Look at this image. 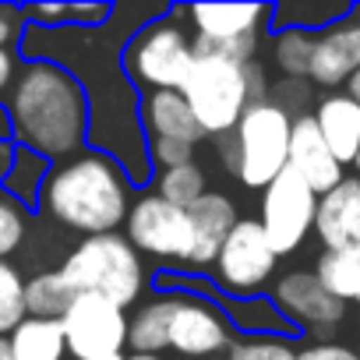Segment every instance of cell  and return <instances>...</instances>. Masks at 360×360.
Returning <instances> with one entry per match:
<instances>
[{"instance_id": "obj_40", "label": "cell", "mask_w": 360, "mask_h": 360, "mask_svg": "<svg viewBox=\"0 0 360 360\" xmlns=\"http://www.w3.org/2000/svg\"><path fill=\"white\" fill-rule=\"evenodd\" d=\"M353 169H356V176H360V152H356V159H353Z\"/></svg>"}, {"instance_id": "obj_9", "label": "cell", "mask_w": 360, "mask_h": 360, "mask_svg": "<svg viewBox=\"0 0 360 360\" xmlns=\"http://www.w3.org/2000/svg\"><path fill=\"white\" fill-rule=\"evenodd\" d=\"M279 265V255L272 251L265 230L258 219H240L230 237L223 240L212 269H216V286L230 297V300H248L258 297L265 290V283L272 279Z\"/></svg>"}, {"instance_id": "obj_19", "label": "cell", "mask_w": 360, "mask_h": 360, "mask_svg": "<svg viewBox=\"0 0 360 360\" xmlns=\"http://www.w3.org/2000/svg\"><path fill=\"white\" fill-rule=\"evenodd\" d=\"M188 212H191L195 233H198V262H195V269L212 265L216 255H219V248H223V240H226L230 230L240 223L237 205H233L226 195H219V191H205Z\"/></svg>"}, {"instance_id": "obj_27", "label": "cell", "mask_w": 360, "mask_h": 360, "mask_svg": "<svg viewBox=\"0 0 360 360\" xmlns=\"http://www.w3.org/2000/svg\"><path fill=\"white\" fill-rule=\"evenodd\" d=\"M349 11H353V4H328V0H318V4H276L272 18L279 22V29H304V32L318 36L321 29L335 25Z\"/></svg>"}, {"instance_id": "obj_22", "label": "cell", "mask_w": 360, "mask_h": 360, "mask_svg": "<svg viewBox=\"0 0 360 360\" xmlns=\"http://www.w3.org/2000/svg\"><path fill=\"white\" fill-rule=\"evenodd\" d=\"M314 276L342 304H360V244L342 251H325L314 265Z\"/></svg>"}, {"instance_id": "obj_43", "label": "cell", "mask_w": 360, "mask_h": 360, "mask_svg": "<svg viewBox=\"0 0 360 360\" xmlns=\"http://www.w3.org/2000/svg\"><path fill=\"white\" fill-rule=\"evenodd\" d=\"M356 244H360V240H356Z\"/></svg>"}, {"instance_id": "obj_36", "label": "cell", "mask_w": 360, "mask_h": 360, "mask_svg": "<svg viewBox=\"0 0 360 360\" xmlns=\"http://www.w3.org/2000/svg\"><path fill=\"white\" fill-rule=\"evenodd\" d=\"M18 68V60H15V50H0V92H8L11 89V82H15V71Z\"/></svg>"}, {"instance_id": "obj_3", "label": "cell", "mask_w": 360, "mask_h": 360, "mask_svg": "<svg viewBox=\"0 0 360 360\" xmlns=\"http://www.w3.org/2000/svg\"><path fill=\"white\" fill-rule=\"evenodd\" d=\"M180 96L191 106L205 138L230 134L251 103L269 99V78L258 60L237 64L216 53H195V64L180 85Z\"/></svg>"}, {"instance_id": "obj_33", "label": "cell", "mask_w": 360, "mask_h": 360, "mask_svg": "<svg viewBox=\"0 0 360 360\" xmlns=\"http://www.w3.org/2000/svg\"><path fill=\"white\" fill-rule=\"evenodd\" d=\"M22 18L29 22H39V29H64L71 25V4H32V8H22Z\"/></svg>"}, {"instance_id": "obj_13", "label": "cell", "mask_w": 360, "mask_h": 360, "mask_svg": "<svg viewBox=\"0 0 360 360\" xmlns=\"http://www.w3.org/2000/svg\"><path fill=\"white\" fill-rule=\"evenodd\" d=\"M233 346V325L202 293H176L169 314V349L180 356H216Z\"/></svg>"}, {"instance_id": "obj_17", "label": "cell", "mask_w": 360, "mask_h": 360, "mask_svg": "<svg viewBox=\"0 0 360 360\" xmlns=\"http://www.w3.org/2000/svg\"><path fill=\"white\" fill-rule=\"evenodd\" d=\"M325 145L342 166H353L360 152V103H353L346 92H325L311 110Z\"/></svg>"}, {"instance_id": "obj_18", "label": "cell", "mask_w": 360, "mask_h": 360, "mask_svg": "<svg viewBox=\"0 0 360 360\" xmlns=\"http://www.w3.org/2000/svg\"><path fill=\"white\" fill-rule=\"evenodd\" d=\"M141 127L148 131V138H169V141L195 145V148L198 141H205V131L198 127L191 106L184 103L180 92H148L141 106Z\"/></svg>"}, {"instance_id": "obj_14", "label": "cell", "mask_w": 360, "mask_h": 360, "mask_svg": "<svg viewBox=\"0 0 360 360\" xmlns=\"http://www.w3.org/2000/svg\"><path fill=\"white\" fill-rule=\"evenodd\" d=\"M356 71H360V8H353L346 18L314 36L307 82L325 92H339Z\"/></svg>"}, {"instance_id": "obj_39", "label": "cell", "mask_w": 360, "mask_h": 360, "mask_svg": "<svg viewBox=\"0 0 360 360\" xmlns=\"http://www.w3.org/2000/svg\"><path fill=\"white\" fill-rule=\"evenodd\" d=\"M124 360H159V356H152V353H131V356H124Z\"/></svg>"}, {"instance_id": "obj_7", "label": "cell", "mask_w": 360, "mask_h": 360, "mask_svg": "<svg viewBox=\"0 0 360 360\" xmlns=\"http://www.w3.org/2000/svg\"><path fill=\"white\" fill-rule=\"evenodd\" d=\"M191 22L195 53H216L237 64H251L262 32L272 18L269 4H191L180 8Z\"/></svg>"}, {"instance_id": "obj_20", "label": "cell", "mask_w": 360, "mask_h": 360, "mask_svg": "<svg viewBox=\"0 0 360 360\" xmlns=\"http://www.w3.org/2000/svg\"><path fill=\"white\" fill-rule=\"evenodd\" d=\"M15 360H64L68 339L60 318H22V325L8 335Z\"/></svg>"}, {"instance_id": "obj_41", "label": "cell", "mask_w": 360, "mask_h": 360, "mask_svg": "<svg viewBox=\"0 0 360 360\" xmlns=\"http://www.w3.org/2000/svg\"><path fill=\"white\" fill-rule=\"evenodd\" d=\"M356 356H360V332H356Z\"/></svg>"}, {"instance_id": "obj_30", "label": "cell", "mask_w": 360, "mask_h": 360, "mask_svg": "<svg viewBox=\"0 0 360 360\" xmlns=\"http://www.w3.org/2000/svg\"><path fill=\"white\" fill-rule=\"evenodd\" d=\"M25 233H29L25 209L15 198L0 195V262H8V255H15L25 244Z\"/></svg>"}, {"instance_id": "obj_29", "label": "cell", "mask_w": 360, "mask_h": 360, "mask_svg": "<svg viewBox=\"0 0 360 360\" xmlns=\"http://www.w3.org/2000/svg\"><path fill=\"white\" fill-rule=\"evenodd\" d=\"M226 360H300V349L283 335H248L230 346Z\"/></svg>"}, {"instance_id": "obj_8", "label": "cell", "mask_w": 360, "mask_h": 360, "mask_svg": "<svg viewBox=\"0 0 360 360\" xmlns=\"http://www.w3.org/2000/svg\"><path fill=\"white\" fill-rule=\"evenodd\" d=\"M127 244L138 255L173 262V265H195L198 262V233L188 209L169 205L159 195H145L131 202L127 212Z\"/></svg>"}, {"instance_id": "obj_23", "label": "cell", "mask_w": 360, "mask_h": 360, "mask_svg": "<svg viewBox=\"0 0 360 360\" xmlns=\"http://www.w3.org/2000/svg\"><path fill=\"white\" fill-rule=\"evenodd\" d=\"M50 176V159L29 152V148H15V159H11V169L4 173V188H8V198H15L18 205H39V195H43V184Z\"/></svg>"}, {"instance_id": "obj_1", "label": "cell", "mask_w": 360, "mask_h": 360, "mask_svg": "<svg viewBox=\"0 0 360 360\" xmlns=\"http://www.w3.org/2000/svg\"><path fill=\"white\" fill-rule=\"evenodd\" d=\"M8 124L18 148L43 159L75 155L89 138V99L82 82L57 60H29L11 82Z\"/></svg>"}, {"instance_id": "obj_34", "label": "cell", "mask_w": 360, "mask_h": 360, "mask_svg": "<svg viewBox=\"0 0 360 360\" xmlns=\"http://www.w3.org/2000/svg\"><path fill=\"white\" fill-rule=\"evenodd\" d=\"M300 360H360L353 346H342V342H332V339H321V342H311L300 349Z\"/></svg>"}, {"instance_id": "obj_26", "label": "cell", "mask_w": 360, "mask_h": 360, "mask_svg": "<svg viewBox=\"0 0 360 360\" xmlns=\"http://www.w3.org/2000/svg\"><path fill=\"white\" fill-rule=\"evenodd\" d=\"M75 293L60 279V272H39L25 283V311L29 318H64Z\"/></svg>"}, {"instance_id": "obj_28", "label": "cell", "mask_w": 360, "mask_h": 360, "mask_svg": "<svg viewBox=\"0 0 360 360\" xmlns=\"http://www.w3.org/2000/svg\"><path fill=\"white\" fill-rule=\"evenodd\" d=\"M25 314V279L11 262H0V335H11Z\"/></svg>"}, {"instance_id": "obj_2", "label": "cell", "mask_w": 360, "mask_h": 360, "mask_svg": "<svg viewBox=\"0 0 360 360\" xmlns=\"http://www.w3.org/2000/svg\"><path fill=\"white\" fill-rule=\"evenodd\" d=\"M39 205L53 223L82 237L117 233L131 212V180L113 155L82 152L50 169Z\"/></svg>"}, {"instance_id": "obj_35", "label": "cell", "mask_w": 360, "mask_h": 360, "mask_svg": "<svg viewBox=\"0 0 360 360\" xmlns=\"http://www.w3.org/2000/svg\"><path fill=\"white\" fill-rule=\"evenodd\" d=\"M18 36H22V11L0 4V50H11Z\"/></svg>"}, {"instance_id": "obj_32", "label": "cell", "mask_w": 360, "mask_h": 360, "mask_svg": "<svg viewBox=\"0 0 360 360\" xmlns=\"http://www.w3.org/2000/svg\"><path fill=\"white\" fill-rule=\"evenodd\" d=\"M148 162L155 169H173V166H184V162H195V145H184V141H169V138H148V148H145Z\"/></svg>"}, {"instance_id": "obj_4", "label": "cell", "mask_w": 360, "mask_h": 360, "mask_svg": "<svg viewBox=\"0 0 360 360\" xmlns=\"http://www.w3.org/2000/svg\"><path fill=\"white\" fill-rule=\"evenodd\" d=\"M290 131H293V117L286 110H279L272 99L251 103L244 110L240 124L230 134L216 138L223 169H230L244 188L265 191L286 169Z\"/></svg>"}, {"instance_id": "obj_5", "label": "cell", "mask_w": 360, "mask_h": 360, "mask_svg": "<svg viewBox=\"0 0 360 360\" xmlns=\"http://www.w3.org/2000/svg\"><path fill=\"white\" fill-rule=\"evenodd\" d=\"M60 279L75 297L92 293L117 307H131L145 290L141 255L120 233L85 237L60 265Z\"/></svg>"}, {"instance_id": "obj_21", "label": "cell", "mask_w": 360, "mask_h": 360, "mask_svg": "<svg viewBox=\"0 0 360 360\" xmlns=\"http://www.w3.org/2000/svg\"><path fill=\"white\" fill-rule=\"evenodd\" d=\"M173 297L176 293H162V297L141 304V311H134V318H127V346H131V353H152V356H159L162 349H169Z\"/></svg>"}, {"instance_id": "obj_10", "label": "cell", "mask_w": 360, "mask_h": 360, "mask_svg": "<svg viewBox=\"0 0 360 360\" xmlns=\"http://www.w3.org/2000/svg\"><path fill=\"white\" fill-rule=\"evenodd\" d=\"M314 212H318V195L293 169H283L262 191L258 223H262V230L279 258L304 248V240L314 233Z\"/></svg>"}, {"instance_id": "obj_24", "label": "cell", "mask_w": 360, "mask_h": 360, "mask_svg": "<svg viewBox=\"0 0 360 360\" xmlns=\"http://www.w3.org/2000/svg\"><path fill=\"white\" fill-rule=\"evenodd\" d=\"M311 57H314V32L304 29H276L272 36V64L283 71V78H311Z\"/></svg>"}, {"instance_id": "obj_25", "label": "cell", "mask_w": 360, "mask_h": 360, "mask_svg": "<svg viewBox=\"0 0 360 360\" xmlns=\"http://www.w3.org/2000/svg\"><path fill=\"white\" fill-rule=\"evenodd\" d=\"M205 191H209V188H205V169H202L198 162H184V166H173V169H159L152 195L166 198L169 205L191 209Z\"/></svg>"}, {"instance_id": "obj_11", "label": "cell", "mask_w": 360, "mask_h": 360, "mask_svg": "<svg viewBox=\"0 0 360 360\" xmlns=\"http://www.w3.org/2000/svg\"><path fill=\"white\" fill-rule=\"evenodd\" d=\"M64 339H68V353L75 360H110V356H124L127 346V314L124 307L82 293L68 304L64 318Z\"/></svg>"}, {"instance_id": "obj_16", "label": "cell", "mask_w": 360, "mask_h": 360, "mask_svg": "<svg viewBox=\"0 0 360 360\" xmlns=\"http://www.w3.org/2000/svg\"><path fill=\"white\" fill-rule=\"evenodd\" d=\"M314 233L325 251H342L360 240V176H346L342 184L318 198Z\"/></svg>"}, {"instance_id": "obj_42", "label": "cell", "mask_w": 360, "mask_h": 360, "mask_svg": "<svg viewBox=\"0 0 360 360\" xmlns=\"http://www.w3.org/2000/svg\"><path fill=\"white\" fill-rule=\"evenodd\" d=\"M110 360H124V356H110Z\"/></svg>"}, {"instance_id": "obj_15", "label": "cell", "mask_w": 360, "mask_h": 360, "mask_svg": "<svg viewBox=\"0 0 360 360\" xmlns=\"http://www.w3.org/2000/svg\"><path fill=\"white\" fill-rule=\"evenodd\" d=\"M286 169H293L318 198L328 195L335 184H342V180H346V166L332 155V148L325 145V138H321V131H318V124H314L311 113H304V117L293 120Z\"/></svg>"}, {"instance_id": "obj_37", "label": "cell", "mask_w": 360, "mask_h": 360, "mask_svg": "<svg viewBox=\"0 0 360 360\" xmlns=\"http://www.w3.org/2000/svg\"><path fill=\"white\" fill-rule=\"evenodd\" d=\"M342 92H346V96H349L353 103H360V71H356V75H353V78H349V82L342 85Z\"/></svg>"}, {"instance_id": "obj_31", "label": "cell", "mask_w": 360, "mask_h": 360, "mask_svg": "<svg viewBox=\"0 0 360 360\" xmlns=\"http://www.w3.org/2000/svg\"><path fill=\"white\" fill-rule=\"evenodd\" d=\"M311 89H314L311 82H300V78H279V82L272 85V96H269V99L297 120V117L311 113Z\"/></svg>"}, {"instance_id": "obj_6", "label": "cell", "mask_w": 360, "mask_h": 360, "mask_svg": "<svg viewBox=\"0 0 360 360\" xmlns=\"http://www.w3.org/2000/svg\"><path fill=\"white\" fill-rule=\"evenodd\" d=\"M176 18L180 15L173 11L127 39L120 50V68L131 85L152 92H180L195 64V36Z\"/></svg>"}, {"instance_id": "obj_38", "label": "cell", "mask_w": 360, "mask_h": 360, "mask_svg": "<svg viewBox=\"0 0 360 360\" xmlns=\"http://www.w3.org/2000/svg\"><path fill=\"white\" fill-rule=\"evenodd\" d=\"M0 360H15V353H11V342H8V335H0Z\"/></svg>"}, {"instance_id": "obj_12", "label": "cell", "mask_w": 360, "mask_h": 360, "mask_svg": "<svg viewBox=\"0 0 360 360\" xmlns=\"http://www.w3.org/2000/svg\"><path fill=\"white\" fill-rule=\"evenodd\" d=\"M272 304L293 332L300 328V332H314L321 339L332 328H339L346 318V304L339 297H332L311 269H293L283 279H276Z\"/></svg>"}]
</instances>
